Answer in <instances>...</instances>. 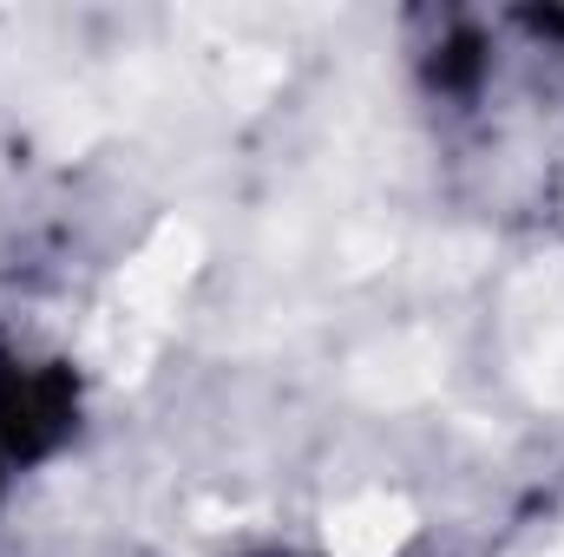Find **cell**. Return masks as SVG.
Wrapping results in <instances>:
<instances>
[{"label":"cell","instance_id":"obj_1","mask_svg":"<svg viewBox=\"0 0 564 557\" xmlns=\"http://www.w3.org/2000/svg\"><path fill=\"white\" fill-rule=\"evenodd\" d=\"M73 426H79L73 368L0 348V452L7 459H46Z\"/></svg>","mask_w":564,"mask_h":557}]
</instances>
